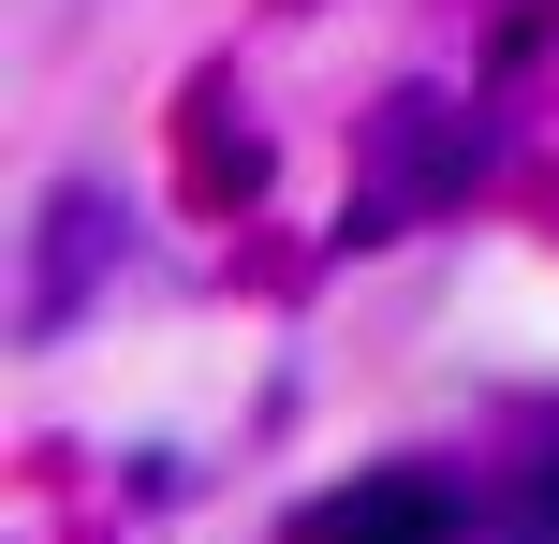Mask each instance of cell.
<instances>
[{"label": "cell", "mask_w": 559, "mask_h": 544, "mask_svg": "<svg viewBox=\"0 0 559 544\" xmlns=\"http://www.w3.org/2000/svg\"><path fill=\"white\" fill-rule=\"evenodd\" d=\"M295 544H456V486L442 471H368V486L309 500Z\"/></svg>", "instance_id": "cell-1"}]
</instances>
